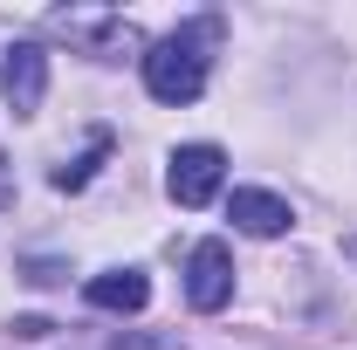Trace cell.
I'll return each instance as SVG.
<instances>
[{
	"mask_svg": "<svg viewBox=\"0 0 357 350\" xmlns=\"http://www.w3.org/2000/svg\"><path fill=\"white\" fill-rule=\"evenodd\" d=\"M0 76H7V110H14V117H35V110H42V96H48V48L14 42Z\"/></svg>",
	"mask_w": 357,
	"mask_h": 350,
	"instance_id": "4",
	"label": "cell"
},
{
	"mask_svg": "<svg viewBox=\"0 0 357 350\" xmlns=\"http://www.w3.org/2000/svg\"><path fill=\"white\" fill-rule=\"evenodd\" d=\"M103 158H110V131H89V151H83V158H69V165H55V172H48V178H55V192H83Z\"/></svg>",
	"mask_w": 357,
	"mask_h": 350,
	"instance_id": "8",
	"label": "cell"
},
{
	"mask_svg": "<svg viewBox=\"0 0 357 350\" xmlns=\"http://www.w3.org/2000/svg\"><path fill=\"white\" fill-rule=\"evenodd\" d=\"M55 28L76 35V42H89V55H124V48H137V28L124 14H55Z\"/></svg>",
	"mask_w": 357,
	"mask_h": 350,
	"instance_id": "6",
	"label": "cell"
},
{
	"mask_svg": "<svg viewBox=\"0 0 357 350\" xmlns=\"http://www.w3.org/2000/svg\"><path fill=\"white\" fill-rule=\"evenodd\" d=\"M0 199H14V192H7V185H0Z\"/></svg>",
	"mask_w": 357,
	"mask_h": 350,
	"instance_id": "13",
	"label": "cell"
},
{
	"mask_svg": "<svg viewBox=\"0 0 357 350\" xmlns=\"http://www.w3.org/2000/svg\"><path fill=\"white\" fill-rule=\"evenodd\" d=\"M227 220H234L241 234H255V241H275V234L296 227L289 199H282V192H261V185H241V192L227 199Z\"/></svg>",
	"mask_w": 357,
	"mask_h": 350,
	"instance_id": "5",
	"label": "cell"
},
{
	"mask_svg": "<svg viewBox=\"0 0 357 350\" xmlns=\"http://www.w3.org/2000/svg\"><path fill=\"white\" fill-rule=\"evenodd\" d=\"M117 350H185V344H172V337H124Z\"/></svg>",
	"mask_w": 357,
	"mask_h": 350,
	"instance_id": "11",
	"label": "cell"
},
{
	"mask_svg": "<svg viewBox=\"0 0 357 350\" xmlns=\"http://www.w3.org/2000/svg\"><path fill=\"white\" fill-rule=\"evenodd\" d=\"M21 282H35V289H55V282H62V261H28V268H21Z\"/></svg>",
	"mask_w": 357,
	"mask_h": 350,
	"instance_id": "9",
	"label": "cell"
},
{
	"mask_svg": "<svg viewBox=\"0 0 357 350\" xmlns=\"http://www.w3.org/2000/svg\"><path fill=\"white\" fill-rule=\"evenodd\" d=\"M89 296V309H117V316H137V309L151 303V282L137 275V268H110V275H96L83 289Z\"/></svg>",
	"mask_w": 357,
	"mask_h": 350,
	"instance_id": "7",
	"label": "cell"
},
{
	"mask_svg": "<svg viewBox=\"0 0 357 350\" xmlns=\"http://www.w3.org/2000/svg\"><path fill=\"white\" fill-rule=\"evenodd\" d=\"M344 254H351V261H357V234H351V241H344Z\"/></svg>",
	"mask_w": 357,
	"mask_h": 350,
	"instance_id": "12",
	"label": "cell"
},
{
	"mask_svg": "<svg viewBox=\"0 0 357 350\" xmlns=\"http://www.w3.org/2000/svg\"><path fill=\"white\" fill-rule=\"evenodd\" d=\"M227 185V151L220 144H178L172 165H165V192H172L178 206H206V199H220Z\"/></svg>",
	"mask_w": 357,
	"mask_h": 350,
	"instance_id": "2",
	"label": "cell"
},
{
	"mask_svg": "<svg viewBox=\"0 0 357 350\" xmlns=\"http://www.w3.org/2000/svg\"><path fill=\"white\" fill-rule=\"evenodd\" d=\"M185 303L199 316L234 303V254H227V241H199L192 248V261H185Z\"/></svg>",
	"mask_w": 357,
	"mask_h": 350,
	"instance_id": "3",
	"label": "cell"
},
{
	"mask_svg": "<svg viewBox=\"0 0 357 350\" xmlns=\"http://www.w3.org/2000/svg\"><path fill=\"white\" fill-rule=\"evenodd\" d=\"M48 330H55L48 316H14V337H28V344H35V337H48Z\"/></svg>",
	"mask_w": 357,
	"mask_h": 350,
	"instance_id": "10",
	"label": "cell"
},
{
	"mask_svg": "<svg viewBox=\"0 0 357 350\" xmlns=\"http://www.w3.org/2000/svg\"><path fill=\"white\" fill-rule=\"evenodd\" d=\"M213 48H220V21L199 14V21H178L165 42L144 48V89L158 103H192L206 89V69H213Z\"/></svg>",
	"mask_w": 357,
	"mask_h": 350,
	"instance_id": "1",
	"label": "cell"
}]
</instances>
